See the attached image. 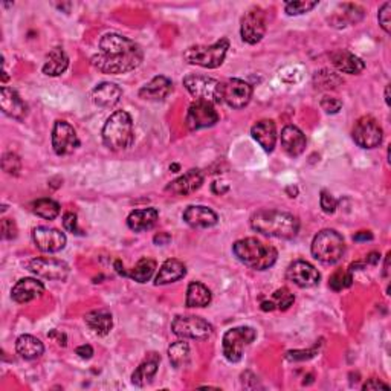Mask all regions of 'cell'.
I'll list each match as a JSON object with an SVG mask.
<instances>
[{
  "instance_id": "d6986e66",
  "label": "cell",
  "mask_w": 391,
  "mask_h": 391,
  "mask_svg": "<svg viewBox=\"0 0 391 391\" xmlns=\"http://www.w3.org/2000/svg\"><path fill=\"white\" fill-rule=\"evenodd\" d=\"M202 184H203V173L201 170L193 168L187 171L185 175H182L181 177L171 181L167 187H165V191L175 196H187L201 188Z\"/></svg>"
},
{
  "instance_id": "f6af8a7d",
  "label": "cell",
  "mask_w": 391,
  "mask_h": 391,
  "mask_svg": "<svg viewBox=\"0 0 391 391\" xmlns=\"http://www.w3.org/2000/svg\"><path fill=\"white\" fill-rule=\"evenodd\" d=\"M342 108V101L338 98L332 97H324L321 99V109L326 112V114H338Z\"/></svg>"
},
{
  "instance_id": "836d02e7",
  "label": "cell",
  "mask_w": 391,
  "mask_h": 391,
  "mask_svg": "<svg viewBox=\"0 0 391 391\" xmlns=\"http://www.w3.org/2000/svg\"><path fill=\"white\" fill-rule=\"evenodd\" d=\"M342 12H335L333 17L330 18V23L338 28H342V26L347 25H356L360 23L364 17V10L361 6L353 5V3H346L341 6Z\"/></svg>"
},
{
  "instance_id": "f1b7e54d",
  "label": "cell",
  "mask_w": 391,
  "mask_h": 391,
  "mask_svg": "<svg viewBox=\"0 0 391 391\" xmlns=\"http://www.w3.org/2000/svg\"><path fill=\"white\" fill-rule=\"evenodd\" d=\"M159 362H161V357L156 353H151L147 360L139 364V367L135 370L134 375H131V383L136 387H145L153 381L155 375L157 373Z\"/></svg>"
},
{
  "instance_id": "8fae6325",
  "label": "cell",
  "mask_w": 391,
  "mask_h": 391,
  "mask_svg": "<svg viewBox=\"0 0 391 391\" xmlns=\"http://www.w3.org/2000/svg\"><path fill=\"white\" fill-rule=\"evenodd\" d=\"M218 123V114L214 109V104L207 101H194L188 108L185 116V125L191 131L213 127Z\"/></svg>"
},
{
  "instance_id": "ee69618b",
  "label": "cell",
  "mask_w": 391,
  "mask_h": 391,
  "mask_svg": "<svg viewBox=\"0 0 391 391\" xmlns=\"http://www.w3.org/2000/svg\"><path fill=\"white\" fill-rule=\"evenodd\" d=\"M377 20H379L381 28L390 34V25H391V3L386 2L379 8V14H377Z\"/></svg>"
},
{
  "instance_id": "8d00e7d4",
  "label": "cell",
  "mask_w": 391,
  "mask_h": 391,
  "mask_svg": "<svg viewBox=\"0 0 391 391\" xmlns=\"http://www.w3.org/2000/svg\"><path fill=\"white\" fill-rule=\"evenodd\" d=\"M32 211L38 217L46 218V220H54L60 214V205L55 201H52V199L43 197L32 203Z\"/></svg>"
},
{
  "instance_id": "7402d4cb",
  "label": "cell",
  "mask_w": 391,
  "mask_h": 391,
  "mask_svg": "<svg viewBox=\"0 0 391 391\" xmlns=\"http://www.w3.org/2000/svg\"><path fill=\"white\" fill-rule=\"evenodd\" d=\"M280 139L283 150L286 151L290 157H298L306 150L307 139L303 131L295 127V125H286V127L281 130Z\"/></svg>"
},
{
  "instance_id": "60d3db41",
  "label": "cell",
  "mask_w": 391,
  "mask_h": 391,
  "mask_svg": "<svg viewBox=\"0 0 391 391\" xmlns=\"http://www.w3.org/2000/svg\"><path fill=\"white\" fill-rule=\"evenodd\" d=\"M275 309H280V310H288L290 306H292L294 301H295V297L294 294H290V290L286 288H281L278 289L274 292L273 295V300Z\"/></svg>"
},
{
  "instance_id": "484cf974",
  "label": "cell",
  "mask_w": 391,
  "mask_h": 391,
  "mask_svg": "<svg viewBox=\"0 0 391 391\" xmlns=\"http://www.w3.org/2000/svg\"><path fill=\"white\" fill-rule=\"evenodd\" d=\"M251 135L264 151H273L277 144V127L273 119H262L251 129Z\"/></svg>"
},
{
  "instance_id": "c3c4849f",
  "label": "cell",
  "mask_w": 391,
  "mask_h": 391,
  "mask_svg": "<svg viewBox=\"0 0 391 391\" xmlns=\"http://www.w3.org/2000/svg\"><path fill=\"white\" fill-rule=\"evenodd\" d=\"M2 237L5 240H12L17 237V227L11 218H3L2 220Z\"/></svg>"
},
{
  "instance_id": "ac0fdd59",
  "label": "cell",
  "mask_w": 391,
  "mask_h": 391,
  "mask_svg": "<svg viewBox=\"0 0 391 391\" xmlns=\"http://www.w3.org/2000/svg\"><path fill=\"white\" fill-rule=\"evenodd\" d=\"M0 109L6 116L17 119V121H23L28 115V105L14 89L6 88V86L0 89Z\"/></svg>"
},
{
  "instance_id": "4dcf8cb0",
  "label": "cell",
  "mask_w": 391,
  "mask_h": 391,
  "mask_svg": "<svg viewBox=\"0 0 391 391\" xmlns=\"http://www.w3.org/2000/svg\"><path fill=\"white\" fill-rule=\"evenodd\" d=\"M16 350L20 357L26 361H34L45 353L43 342L32 335H22L17 338Z\"/></svg>"
},
{
  "instance_id": "5b68a950",
  "label": "cell",
  "mask_w": 391,
  "mask_h": 391,
  "mask_svg": "<svg viewBox=\"0 0 391 391\" xmlns=\"http://www.w3.org/2000/svg\"><path fill=\"white\" fill-rule=\"evenodd\" d=\"M229 49V40L220 38L210 46H191L184 52L185 62L205 69H217L223 64Z\"/></svg>"
},
{
  "instance_id": "f546056e",
  "label": "cell",
  "mask_w": 391,
  "mask_h": 391,
  "mask_svg": "<svg viewBox=\"0 0 391 391\" xmlns=\"http://www.w3.org/2000/svg\"><path fill=\"white\" fill-rule=\"evenodd\" d=\"M84 321L92 332L99 336L109 335L112 327H114V318H112V315L104 309L92 310V312L86 314Z\"/></svg>"
},
{
  "instance_id": "277c9868",
  "label": "cell",
  "mask_w": 391,
  "mask_h": 391,
  "mask_svg": "<svg viewBox=\"0 0 391 391\" xmlns=\"http://www.w3.org/2000/svg\"><path fill=\"white\" fill-rule=\"evenodd\" d=\"M103 142L112 151H121L131 147L135 141L134 121L125 110L112 114L103 127Z\"/></svg>"
},
{
  "instance_id": "7dc6e473",
  "label": "cell",
  "mask_w": 391,
  "mask_h": 391,
  "mask_svg": "<svg viewBox=\"0 0 391 391\" xmlns=\"http://www.w3.org/2000/svg\"><path fill=\"white\" fill-rule=\"evenodd\" d=\"M63 227L66 231L69 233L75 234V236H81V229L78 228V220H77V214L74 213H64L63 216Z\"/></svg>"
},
{
  "instance_id": "d4e9b609",
  "label": "cell",
  "mask_w": 391,
  "mask_h": 391,
  "mask_svg": "<svg viewBox=\"0 0 391 391\" xmlns=\"http://www.w3.org/2000/svg\"><path fill=\"white\" fill-rule=\"evenodd\" d=\"M121 97L123 89L115 83H101L92 90V101H94L98 108L103 109L115 108Z\"/></svg>"
},
{
  "instance_id": "74e56055",
  "label": "cell",
  "mask_w": 391,
  "mask_h": 391,
  "mask_svg": "<svg viewBox=\"0 0 391 391\" xmlns=\"http://www.w3.org/2000/svg\"><path fill=\"white\" fill-rule=\"evenodd\" d=\"M314 84L316 89L333 90L338 88V86L342 84V78L333 74V72L323 69L320 72H316V74L314 75Z\"/></svg>"
},
{
  "instance_id": "2e32d148",
  "label": "cell",
  "mask_w": 391,
  "mask_h": 391,
  "mask_svg": "<svg viewBox=\"0 0 391 391\" xmlns=\"http://www.w3.org/2000/svg\"><path fill=\"white\" fill-rule=\"evenodd\" d=\"M286 278L289 281H292L295 286L307 289L316 286L321 280V275L314 264L304 260H297L292 264H289L286 270Z\"/></svg>"
},
{
  "instance_id": "816d5d0a",
  "label": "cell",
  "mask_w": 391,
  "mask_h": 391,
  "mask_svg": "<svg viewBox=\"0 0 391 391\" xmlns=\"http://www.w3.org/2000/svg\"><path fill=\"white\" fill-rule=\"evenodd\" d=\"M49 338H51V340H55V338H57V344H58V346H62V347L66 346V335H64V333H60L58 330H52V332L49 333Z\"/></svg>"
},
{
  "instance_id": "b9f144b4",
  "label": "cell",
  "mask_w": 391,
  "mask_h": 391,
  "mask_svg": "<svg viewBox=\"0 0 391 391\" xmlns=\"http://www.w3.org/2000/svg\"><path fill=\"white\" fill-rule=\"evenodd\" d=\"M2 168L6 175L18 176L22 170V161L16 153H5L2 157Z\"/></svg>"
},
{
  "instance_id": "9f6ffc18",
  "label": "cell",
  "mask_w": 391,
  "mask_h": 391,
  "mask_svg": "<svg viewBox=\"0 0 391 391\" xmlns=\"http://www.w3.org/2000/svg\"><path fill=\"white\" fill-rule=\"evenodd\" d=\"M262 310H264V312H273V310H275L274 303L273 301H263L262 303Z\"/></svg>"
},
{
  "instance_id": "d6a6232c",
  "label": "cell",
  "mask_w": 391,
  "mask_h": 391,
  "mask_svg": "<svg viewBox=\"0 0 391 391\" xmlns=\"http://www.w3.org/2000/svg\"><path fill=\"white\" fill-rule=\"evenodd\" d=\"M213 300L211 290L205 286V284L193 281L188 284L187 289V307H207L208 304Z\"/></svg>"
},
{
  "instance_id": "bcb514c9",
  "label": "cell",
  "mask_w": 391,
  "mask_h": 391,
  "mask_svg": "<svg viewBox=\"0 0 391 391\" xmlns=\"http://www.w3.org/2000/svg\"><path fill=\"white\" fill-rule=\"evenodd\" d=\"M320 203H321V208L326 214H333L335 210H336V199L329 193V191H321V199H320Z\"/></svg>"
},
{
  "instance_id": "7bdbcfd3",
  "label": "cell",
  "mask_w": 391,
  "mask_h": 391,
  "mask_svg": "<svg viewBox=\"0 0 391 391\" xmlns=\"http://www.w3.org/2000/svg\"><path fill=\"white\" fill-rule=\"evenodd\" d=\"M320 352V347H318V344L315 347L309 349V350H295V352H289L286 355V360L289 361H304V360H312L315 355H318Z\"/></svg>"
},
{
  "instance_id": "6f0895ef",
  "label": "cell",
  "mask_w": 391,
  "mask_h": 391,
  "mask_svg": "<svg viewBox=\"0 0 391 391\" xmlns=\"http://www.w3.org/2000/svg\"><path fill=\"white\" fill-rule=\"evenodd\" d=\"M388 273H390V253L387 254L386 264H383V277H388Z\"/></svg>"
},
{
  "instance_id": "e0dca14e",
  "label": "cell",
  "mask_w": 391,
  "mask_h": 391,
  "mask_svg": "<svg viewBox=\"0 0 391 391\" xmlns=\"http://www.w3.org/2000/svg\"><path fill=\"white\" fill-rule=\"evenodd\" d=\"M32 240L42 253L54 254L66 247V236L62 231L48 227H38L32 231Z\"/></svg>"
},
{
  "instance_id": "11a10c76",
  "label": "cell",
  "mask_w": 391,
  "mask_h": 391,
  "mask_svg": "<svg viewBox=\"0 0 391 391\" xmlns=\"http://www.w3.org/2000/svg\"><path fill=\"white\" fill-rule=\"evenodd\" d=\"M379 258L381 255L377 254V253H372V254H368L367 258H366V263H370V264H377L379 263Z\"/></svg>"
},
{
  "instance_id": "ab89813d",
  "label": "cell",
  "mask_w": 391,
  "mask_h": 391,
  "mask_svg": "<svg viewBox=\"0 0 391 391\" xmlns=\"http://www.w3.org/2000/svg\"><path fill=\"white\" fill-rule=\"evenodd\" d=\"M315 6H318V0H294L284 5V11L288 12V16H301L312 11Z\"/></svg>"
},
{
  "instance_id": "4fadbf2b",
  "label": "cell",
  "mask_w": 391,
  "mask_h": 391,
  "mask_svg": "<svg viewBox=\"0 0 391 391\" xmlns=\"http://www.w3.org/2000/svg\"><path fill=\"white\" fill-rule=\"evenodd\" d=\"M29 270L40 278L52 281H64L69 275V266L63 260L52 257H38L29 262Z\"/></svg>"
},
{
  "instance_id": "3957f363",
  "label": "cell",
  "mask_w": 391,
  "mask_h": 391,
  "mask_svg": "<svg viewBox=\"0 0 391 391\" xmlns=\"http://www.w3.org/2000/svg\"><path fill=\"white\" fill-rule=\"evenodd\" d=\"M233 253L238 262L254 270H266L273 268L278 257L274 247L263 243L254 237L236 242L233 244Z\"/></svg>"
},
{
  "instance_id": "cb8c5ba5",
  "label": "cell",
  "mask_w": 391,
  "mask_h": 391,
  "mask_svg": "<svg viewBox=\"0 0 391 391\" xmlns=\"http://www.w3.org/2000/svg\"><path fill=\"white\" fill-rule=\"evenodd\" d=\"M171 90H173L171 79L164 75H157L145 84L144 88H141L139 97L145 99V101H162V99H165L171 94Z\"/></svg>"
},
{
  "instance_id": "f35d334b",
  "label": "cell",
  "mask_w": 391,
  "mask_h": 391,
  "mask_svg": "<svg viewBox=\"0 0 391 391\" xmlns=\"http://www.w3.org/2000/svg\"><path fill=\"white\" fill-rule=\"evenodd\" d=\"M352 283H353V277L349 270L338 269L336 273H333V275L330 277L329 286L330 289H333L335 292H341V290L352 286Z\"/></svg>"
},
{
  "instance_id": "1f68e13d",
  "label": "cell",
  "mask_w": 391,
  "mask_h": 391,
  "mask_svg": "<svg viewBox=\"0 0 391 391\" xmlns=\"http://www.w3.org/2000/svg\"><path fill=\"white\" fill-rule=\"evenodd\" d=\"M69 58L62 48H54L48 55H46V62L43 64V74L48 77H58L68 69Z\"/></svg>"
},
{
  "instance_id": "6da1fadb",
  "label": "cell",
  "mask_w": 391,
  "mask_h": 391,
  "mask_svg": "<svg viewBox=\"0 0 391 391\" xmlns=\"http://www.w3.org/2000/svg\"><path fill=\"white\" fill-rule=\"evenodd\" d=\"M99 52L92 57V64L103 74L119 75L135 71L144 60L142 48L134 40L115 32L101 37Z\"/></svg>"
},
{
  "instance_id": "e575fe53",
  "label": "cell",
  "mask_w": 391,
  "mask_h": 391,
  "mask_svg": "<svg viewBox=\"0 0 391 391\" xmlns=\"http://www.w3.org/2000/svg\"><path fill=\"white\" fill-rule=\"evenodd\" d=\"M168 357L171 366L175 368H182L188 364L190 361V346L188 342L185 341H177L173 342L168 347Z\"/></svg>"
},
{
  "instance_id": "7a4b0ae2",
  "label": "cell",
  "mask_w": 391,
  "mask_h": 391,
  "mask_svg": "<svg viewBox=\"0 0 391 391\" xmlns=\"http://www.w3.org/2000/svg\"><path fill=\"white\" fill-rule=\"evenodd\" d=\"M251 228L268 237L294 238L300 229V222L284 211L260 210L251 217Z\"/></svg>"
},
{
  "instance_id": "52a82bcc",
  "label": "cell",
  "mask_w": 391,
  "mask_h": 391,
  "mask_svg": "<svg viewBox=\"0 0 391 391\" xmlns=\"http://www.w3.org/2000/svg\"><path fill=\"white\" fill-rule=\"evenodd\" d=\"M184 86L196 101H207L211 104L223 103V83L217 81L216 78L188 74L184 78Z\"/></svg>"
},
{
  "instance_id": "30bf717a",
  "label": "cell",
  "mask_w": 391,
  "mask_h": 391,
  "mask_svg": "<svg viewBox=\"0 0 391 391\" xmlns=\"http://www.w3.org/2000/svg\"><path fill=\"white\" fill-rule=\"evenodd\" d=\"M353 141L362 149H376L382 142V129L379 123L372 116H362L353 127Z\"/></svg>"
},
{
  "instance_id": "f907efd6",
  "label": "cell",
  "mask_w": 391,
  "mask_h": 391,
  "mask_svg": "<svg viewBox=\"0 0 391 391\" xmlns=\"http://www.w3.org/2000/svg\"><path fill=\"white\" fill-rule=\"evenodd\" d=\"M75 353L81 357V360H90V357L94 356V349H92L89 344H84V346L77 347Z\"/></svg>"
},
{
  "instance_id": "44dd1931",
  "label": "cell",
  "mask_w": 391,
  "mask_h": 391,
  "mask_svg": "<svg viewBox=\"0 0 391 391\" xmlns=\"http://www.w3.org/2000/svg\"><path fill=\"white\" fill-rule=\"evenodd\" d=\"M45 294V286L36 278H22L11 290V298L18 304L29 303Z\"/></svg>"
},
{
  "instance_id": "9c48e42d",
  "label": "cell",
  "mask_w": 391,
  "mask_h": 391,
  "mask_svg": "<svg viewBox=\"0 0 391 391\" xmlns=\"http://www.w3.org/2000/svg\"><path fill=\"white\" fill-rule=\"evenodd\" d=\"M171 332L182 340H207L214 332V327L201 316H176L171 323Z\"/></svg>"
},
{
  "instance_id": "603a6c76",
  "label": "cell",
  "mask_w": 391,
  "mask_h": 391,
  "mask_svg": "<svg viewBox=\"0 0 391 391\" xmlns=\"http://www.w3.org/2000/svg\"><path fill=\"white\" fill-rule=\"evenodd\" d=\"M330 62H332V64L338 71L349 75H357L366 69V63H364L360 57H356L352 52L344 49L332 52V54H330Z\"/></svg>"
},
{
  "instance_id": "5bb4252c",
  "label": "cell",
  "mask_w": 391,
  "mask_h": 391,
  "mask_svg": "<svg viewBox=\"0 0 391 391\" xmlns=\"http://www.w3.org/2000/svg\"><path fill=\"white\" fill-rule=\"evenodd\" d=\"M266 34V16L263 10L254 8L248 11L242 18L240 36L244 43L257 45Z\"/></svg>"
},
{
  "instance_id": "ba28073f",
  "label": "cell",
  "mask_w": 391,
  "mask_h": 391,
  "mask_svg": "<svg viewBox=\"0 0 391 391\" xmlns=\"http://www.w3.org/2000/svg\"><path fill=\"white\" fill-rule=\"evenodd\" d=\"M255 338H257V332L253 327L242 326V327L229 329L228 332L223 335V340H222L223 356L227 357L229 362L242 361L244 349L251 346Z\"/></svg>"
},
{
  "instance_id": "db71d44e",
  "label": "cell",
  "mask_w": 391,
  "mask_h": 391,
  "mask_svg": "<svg viewBox=\"0 0 391 391\" xmlns=\"http://www.w3.org/2000/svg\"><path fill=\"white\" fill-rule=\"evenodd\" d=\"M170 240H171V237H170V234H167V233H159V234L155 236V238H153V242H155L156 244H167Z\"/></svg>"
},
{
  "instance_id": "8992f818",
  "label": "cell",
  "mask_w": 391,
  "mask_h": 391,
  "mask_svg": "<svg viewBox=\"0 0 391 391\" xmlns=\"http://www.w3.org/2000/svg\"><path fill=\"white\" fill-rule=\"evenodd\" d=\"M346 253V243L340 233L335 229H323L314 237L312 255L324 264L340 262Z\"/></svg>"
},
{
  "instance_id": "9a60e30c",
  "label": "cell",
  "mask_w": 391,
  "mask_h": 391,
  "mask_svg": "<svg viewBox=\"0 0 391 391\" xmlns=\"http://www.w3.org/2000/svg\"><path fill=\"white\" fill-rule=\"evenodd\" d=\"M253 98V86L238 78H231L223 83V103L233 109H243Z\"/></svg>"
},
{
  "instance_id": "680465c9",
  "label": "cell",
  "mask_w": 391,
  "mask_h": 391,
  "mask_svg": "<svg viewBox=\"0 0 391 391\" xmlns=\"http://www.w3.org/2000/svg\"><path fill=\"white\" fill-rule=\"evenodd\" d=\"M386 103L387 105H390V84L386 88Z\"/></svg>"
},
{
  "instance_id": "681fc988",
  "label": "cell",
  "mask_w": 391,
  "mask_h": 391,
  "mask_svg": "<svg viewBox=\"0 0 391 391\" xmlns=\"http://www.w3.org/2000/svg\"><path fill=\"white\" fill-rule=\"evenodd\" d=\"M390 390V387L387 386L386 382H382L379 379H370L368 382H366L362 386V390Z\"/></svg>"
},
{
  "instance_id": "ffe728a7",
  "label": "cell",
  "mask_w": 391,
  "mask_h": 391,
  "mask_svg": "<svg viewBox=\"0 0 391 391\" xmlns=\"http://www.w3.org/2000/svg\"><path fill=\"white\" fill-rule=\"evenodd\" d=\"M182 218L191 228H211L218 222L214 211L208 207H202V205H191L184 211Z\"/></svg>"
},
{
  "instance_id": "83f0119b",
  "label": "cell",
  "mask_w": 391,
  "mask_h": 391,
  "mask_svg": "<svg viewBox=\"0 0 391 391\" xmlns=\"http://www.w3.org/2000/svg\"><path fill=\"white\" fill-rule=\"evenodd\" d=\"M157 217L159 213L156 208L135 210L127 217V227L135 233H142V231H149L155 227Z\"/></svg>"
},
{
  "instance_id": "f5cc1de1",
  "label": "cell",
  "mask_w": 391,
  "mask_h": 391,
  "mask_svg": "<svg viewBox=\"0 0 391 391\" xmlns=\"http://www.w3.org/2000/svg\"><path fill=\"white\" fill-rule=\"evenodd\" d=\"M355 242H367V240H373V234L370 231H361L353 237Z\"/></svg>"
},
{
  "instance_id": "91938a15",
  "label": "cell",
  "mask_w": 391,
  "mask_h": 391,
  "mask_svg": "<svg viewBox=\"0 0 391 391\" xmlns=\"http://www.w3.org/2000/svg\"><path fill=\"white\" fill-rule=\"evenodd\" d=\"M170 170H175V173H176V171L179 170V165H176V164H175V165H171Z\"/></svg>"
},
{
  "instance_id": "7c38bea8",
  "label": "cell",
  "mask_w": 391,
  "mask_h": 391,
  "mask_svg": "<svg viewBox=\"0 0 391 391\" xmlns=\"http://www.w3.org/2000/svg\"><path fill=\"white\" fill-rule=\"evenodd\" d=\"M79 147V139L77 136L75 129L68 121L58 119L52 129V149L55 155L66 156L74 153Z\"/></svg>"
},
{
  "instance_id": "d590c367",
  "label": "cell",
  "mask_w": 391,
  "mask_h": 391,
  "mask_svg": "<svg viewBox=\"0 0 391 391\" xmlns=\"http://www.w3.org/2000/svg\"><path fill=\"white\" fill-rule=\"evenodd\" d=\"M156 270V262L151 260V258H141L136 264L135 268L130 270V278H134L136 283H147L150 281V278L153 277Z\"/></svg>"
},
{
  "instance_id": "4316f807",
  "label": "cell",
  "mask_w": 391,
  "mask_h": 391,
  "mask_svg": "<svg viewBox=\"0 0 391 391\" xmlns=\"http://www.w3.org/2000/svg\"><path fill=\"white\" fill-rule=\"evenodd\" d=\"M185 275H187L185 264L181 260H176V258H170V260L164 262L162 266L159 268V273L155 278V284L156 286H164V284L179 281Z\"/></svg>"
}]
</instances>
